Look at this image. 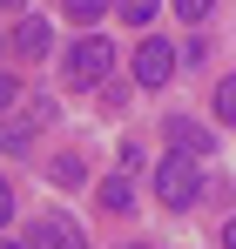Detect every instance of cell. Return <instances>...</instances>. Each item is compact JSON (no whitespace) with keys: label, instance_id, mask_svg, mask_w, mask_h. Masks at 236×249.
Masks as SVG:
<instances>
[{"label":"cell","instance_id":"14","mask_svg":"<svg viewBox=\"0 0 236 249\" xmlns=\"http://www.w3.org/2000/svg\"><path fill=\"white\" fill-rule=\"evenodd\" d=\"M14 215V189H7V175H0V222Z\"/></svg>","mask_w":236,"mask_h":249},{"label":"cell","instance_id":"17","mask_svg":"<svg viewBox=\"0 0 236 249\" xmlns=\"http://www.w3.org/2000/svg\"><path fill=\"white\" fill-rule=\"evenodd\" d=\"M0 249H27V243H0Z\"/></svg>","mask_w":236,"mask_h":249},{"label":"cell","instance_id":"5","mask_svg":"<svg viewBox=\"0 0 236 249\" xmlns=\"http://www.w3.org/2000/svg\"><path fill=\"white\" fill-rule=\"evenodd\" d=\"M14 47H20L27 61H40V54L54 47V34H47V20H40V14H20V20H14Z\"/></svg>","mask_w":236,"mask_h":249},{"label":"cell","instance_id":"6","mask_svg":"<svg viewBox=\"0 0 236 249\" xmlns=\"http://www.w3.org/2000/svg\"><path fill=\"white\" fill-rule=\"evenodd\" d=\"M169 142H176V155H209V148H216V142H209V128H196V122H182V115L169 122Z\"/></svg>","mask_w":236,"mask_h":249},{"label":"cell","instance_id":"9","mask_svg":"<svg viewBox=\"0 0 236 249\" xmlns=\"http://www.w3.org/2000/svg\"><path fill=\"white\" fill-rule=\"evenodd\" d=\"M61 7H68V20H81V27H95V20H101V14H108L115 0H61Z\"/></svg>","mask_w":236,"mask_h":249},{"label":"cell","instance_id":"12","mask_svg":"<svg viewBox=\"0 0 236 249\" xmlns=\"http://www.w3.org/2000/svg\"><path fill=\"white\" fill-rule=\"evenodd\" d=\"M209 7H216V0H176V14H182L189 27H196V20H202V14H209Z\"/></svg>","mask_w":236,"mask_h":249},{"label":"cell","instance_id":"8","mask_svg":"<svg viewBox=\"0 0 236 249\" xmlns=\"http://www.w3.org/2000/svg\"><path fill=\"white\" fill-rule=\"evenodd\" d=\"M101 209H108V215H128V209H135V182H128V175H108V182H101Z\"/></svg>","mask_w":236,"mask_h":249},{"label":"cell","instance_id":"15","mask_svg":"<svg viewBox=\"0 0 236 249\" xmlns=\"http://www.w3.org/2000/svg\"><path fill=\"white\" fill-rule=\"evenodd\" d=\"M223 249H236V222H223Z\"/></svg>","mask_w":236,"mask_h":249},{"label":"cell","instance_id":"16","mask_svg":"<svg viewBox=\"0 0 236 249\" xmlns=\"http://www.w3.org/2000/svg\"><path fill=\"white\" fill-rule=\"evenodd\" d=\"M0 7H27V0H0Z\"/></svg>","mask_w":236,"mask_h":249},{"label":"cell","instance_id":"11","mask_svg":"<svg viewBox=\"0 0 236 249\" xmlns=\"http://www.w3.org/2000/svg\"><path fill=\"white\" fill-rule=\"evenodd\" d=\"M216 115H223V128H236V74L216 88Z\"/></svg>","mask_w":236,"mask_h":249},{"label":"cell","instance_id":"1","mask_svg":"<svg viewBox=\"0 0 236 249\" xmlns=\"http://www.w3.org/2000/svg\"><path fill=\"white\" fill-rule=\"evenodd\" d=\"M156 196H162L169 209L202 202V168H196V155H169V162L156 168Z\"/></svg>","mask_w":236,"mask_h":249},{"label":"cell","instance_id":"4","mask_svg":"<svg viewBox=\"0 0 236 249\" xmlns=\"http://www.w3.org/2000/svg\"><path fill=\"white\" fill-rule=\"evenodd\" d=\"M47 115H54V108H47V101H34V115H20V122H0V148H7V155L34 148V128L47 122Z\"/></svg>","mask_w":236,"mask_h":249},{"label":"cell","instance_id":"3","mask_svg":"<svg viewBox=\"0 0 236 249\" xmlns=\"http://www.w3.org/2000/svg\"><path fill=\"white\" fill-rule=\"evenodd\" d=\"M169 74H176V47H169V41H142V47H135V81H142V88H162Z\"/></svg>","mask_w":236,"mask_h":249},{"label":"cell","instance_id":"2","mask_svg":"<svg viewBox=\"0 0 236 249\" xmlns=\"http://www.w3.org/2000/svg\"><path fill=\"white\" fill-rule=\"evenodd\" d=\"M108 68H115L108 34H81L75 54H68V81H75V88H95V81H108Z\"/></svg>","mask_w":236,"mask_h":249},{"label":"cell","instance_id":"18","mask_svg":"<svg viewBox=\"0 0 236 249\" xmlns=\"http://www.w3.org/2000/svg\"><path fill=\"white\" fill-rule=\"evenodd\" d=\"M128 249H149V243H128Z\"/></svg>","mask_w":236,"mask_h":249},{"label":"cell","instance_id":"10","mask_svg":"<svg viewBox=\"0 0 236 249\" xmlns=\"http://www.w3.org/2000/svg\"><path fill=\"white\" fill-rule=\"evenodd\" d=\"M115 7H121V20H128V27H149L162 0H115Z\"/></svg>","mask_w":236,"mask_h":249},{"label":"cell","instance_id":"19","mask_svg":"<svg viewBox=\"0 0 236 249\" xmlns=\"http://www.w3.org/2000/svg\"><path fill=\"white\" fill-rule=\"evenodd\" d=\"M0 47H7V41H0Z\"/></svg>","mask_w":236,"mask_h":249},{"label":"cell","instance_id":"13","mask_svg":"<svg viewBox=\"0 0 236 249\" xmlns=\"http://www.w3.org/2000/svg\"><path fill=\"white\" fill-rule=\"evenodd\" d=\"M14 94H20V81H14V74H0V115L14 108Z\"/></svg>","mask_w":236,"mask_h":249},{"label":"cell","instance_id":"7","mask_svg":"<svg viewBox=\"0 0 236 249\" xmlns=\"http://www.w3.org/2000/svg\"><path fill=\"white\" fill-rule=\"evenodd\" d=\"M34 243H54V249H88V243H81V229L68 222V215H47V222L34 229ZM34 243H27V249H34Z\"/></svg>","mask_w":236,"mask_h":249}]
</instances>
